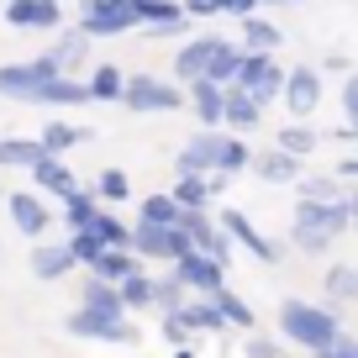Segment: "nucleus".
I'll use <instances>...</instances> for the list:
<instances>
[{"label": "nucleus", "instance_id": "f257e3e1", "mask_svg": "<svg viewBox=\"0 0 358 358\" xmlns=\"http://www.w3.org/2000/svg\"><path fill=\"white\" fill-rule=\"evenodd\" d=\"M353 227V201H301L295 206V222H290V243L301 253H327L337 237Z\"/></svg>", "mask_w": 358, "mask_h": 358}, {"label": "nucleus", "instance_id": "f03ea898", "mask_svg": "<svg viewBox=\"0 0 358 358\" xmlns=\"http://www.w3.org/2000/svg\"><path fill=\"white\" fill-rule=\"evenodd\" d=\"M280 332H285V343H301L311 353H322L337 337V316L327 306H311V301H285L280 306Z\"/></svg>", "mask_w": 358, "mask_h": 358}, {"label": "nucleus", "instance_id": "7ed1b4c3", "mask_svg": "<svg viewBox=\"0 0 358 358\" xmlns=\"http://www.w3.org/2000/svg\"><path fill=\"white\" fill-rule=\"evenodd\" d=\"M64 69H58L53 53L43 58H27V64H0V95L6 101H37V90L48 85V79H58Z\"/></svg>", "mask_w": 358, "mask_h": 358}, {"label": "nucleus", "instance_id": "20e7f679", "mask_svg": "<svg viewBox=\"0 0 358 358\" xmlns=\"http://www.w3.org/2000/svg\"><path fill=\"white\" fill-rule=\"evenodd\" d=\"M185 95H190V90H174L169 79L137 74V79H127L122 106H127V111H137V116H164V111H179V106H185Z\"/></svg>", "mask_w": 358, "mask_h": 358}, {"label": "nucleus", "instance_id": "39448f33", "mask_svg": "<svg viewBox=\"0 0 358 358\" xmlns=\"http://www.w3.org/2000/svg\"><path fill=\"white\" fill-rule=\"evenodd\" d=\"M190 232H185V227H158V222H137L132 227V253L137 258H164V264H174V258H185L190 253Z\"/></svg>", "mask_w": 358, "mask_h": 358}, {"label": "nucleus", "instance_id": "423d86ee", "mask_svg": "<svg viewBox=\"0 0 358 358\" xmlns=\"http://www.w3.org/2000/svg\"><path fill=\"white\" fill-rule=\"evenodd\" d=\"M132 27H137V16L127 0H79V32L85 37H122Z\"/></svg>", "mask_w": 358, "mask_h": 358}, {"label": "nucleus", "instance_id": "0eeeda50", "mask_svg": "<svg viewBox=\"0 0 358 358\" xmlns=\"http://www.w3.org/2000/svg\"><path fill=\"white\" fill-rule=\"evenodd\" d=\"M285 74H290V69L274 64V53H248L237 85H243L258 106H268V101H280V95H285Z\"/></svg>", "mask_w": 358, "mask_h": 358}, {"label": "nucleus", "instance_id": "6e6552de", "mask_svg": "<svg viewBox=\"0 0 358 358\" xmlns=\"http://www.w3.org/2000/svg\"><path fill=\"white\" fill-rule=\"evenodd\" d=\"M69 332L85 337V343H137V327L127 322V316H106V311H90V306H79L74 316H69Z\"/></svg>", "mask_w": 358, "mask_h": 358}, {"label": "nucleus", "instance_id": "1a4fd4ad", "mask_svg": "<svg viewBox=\"0 0 358 358\" xmlns=\"http://www.w3.org/2000/svg\"><path fill=\"white\" fill-rule=\"evenodd\" d=\"M174 274L185 280V290H201V295H216L227 285V264L211 253H201V248H190L185 258H174Z\"/></svg>", "mask_w": 358, "mask_h": 358}, {"label": "nucleus", "instance_id": "9d476101", "mask_svg": "<svg viewBox=\"0 0 358 358\" xmlns=\"http://www.w3.org/2000/svg\"><path fill=\"white\" fill-rule=\"evenodd\" d=\"M11 222H16V232L22 237H32V243H43V232L53 227V211H48V201H43V190H11Z\"/></svg>", "mask_w": 358, "mask_h": 358}, {"label": "nucleus", "instance_id": "9b49d317", "mask_svg": "<svg viewBox=\"0 0 358 358\" xmlns=\"http://www.w3.org/2000/svg\"><path fill=\"white\" fill-rule=\"evenodd\" d=\"M216 158H222V132L206 127V132H195L190 143L179 148L174 169H179V174H216Z\"/></svg>", "mask_w": 358, "mask_h": 358}, {"label": "nucleus", "instance_id": "f8f14e48", "mask_svg": "<svg viewBox=\"0 0 358 358\" xmlns=\"http://www.w3.org/2000/svg\"><path fill=\"white\" fill-rule=\"evenodd\" d=\"M280 101L290 106V116H311L316 106H322V74H316L311 64L290 69V74H285V95H280Z\"/></svg>", "mask_w": 358, "mask_h": 358}, {"label": "nucleus", "instance_id": "ddd939ff", "mask_svg": "<svg viewBox=\"0 0 358 358\" xmlns=\"http://www.w3.org/2000/svg\"><path fill=\"white\" fill-rule=\"evenodd\" d=\"M222 227H227V232H232V237H237V243H243V248H248V253H253V258H264V264H280V258H285V243H274V237H264V232H258V227L248 222L243 211H232V206H227V211H222Z\"/></svg>", "mask_w": 358, "mask_h": 358}, {"label": "nucleus", "instance_id": "4468645a", "mask_svg": "<svg viewBox=\"0 0 358 358\" xmlns=\"http://www.w3.org/2000/svg\"><path fill=\"white\" fill-rule=\"evenodd\" d=\"M127 6H132L143 32H179V27L190 22V16H185V0H127Z\"/></svg>", "mask_w": 358, "mask_h": 358}, {"label": "nucleus", "instance_id": "2eb2a0df", "mask_svg": "<svg viewBox=\"0 0 358 358\" xmlns=\"http://www.w3.org/2000/svg\"><path fill=\"white\" fill-rule=\"evenodd\" d=\"M6 27L58 32V27H64V6H58V0H11V6H6Z\"/></svg>", "mask_w": 358, "mask_h": 358}, {"label": "nucleus", "instance_id": "dca6fc26", "mask_svg": "<svg viewBox=\"0 0 358 358\" xmlns=\"http://www.w3.org/2000/svg\"><path fill=\"white\" fill-rule=\"evenodd\" d=\"M27 174H32V185H37L43 195H58V201L79 190V185H74V169L64 164V153H43L32 169H27Z\"/></svg>", "mask_w": 358, "mask_h": 358}, {"label": "nucleus", "instance_id": "f3484780", "mask_svg": "<svg viewBox=\"0 0 358 358\" xmlns=\"http://www.w3.org/2000/svg\"><path fill=\"white\" fill-rule=\"evenodd\" d=\"M190 106L195 116H201V127H227V85H216V79H190Z\"/></svg>", "mask_w": 358, "mask_h": 358}, {"label": "nucleus", "instance_id": "a211bd4d", "mask_svg": "<svg viewBox=\"0 0 358 358\" xmlns=\"http://www.w3.org/2000/svg\"><path fill=\"white\" fill-rule=\"evenodd\" d=\"M74 264H79V258H74V248H69V243H37L32 258H27L32 280H64Z\"/></svg>", "mask_w": 358, "mask_h": 358}, {"label": "nucleus", "instance_id": "6ab92c4d", "mask_svg": "<svg viewBox=\"0 0 358 358\" xmlns=\"http://www.w3.org/2000/svg\"><path fill=\"white\" fill-rule=\"evenodd\" d=\"M216 43H222V37H190V43L179 48V53H174V74H179V85H190V79H201L206 69H211Z\"/></svg>", "mask_w": 358, "mask_h": 358}, {"label": "nucleus", "instance_id": "aec40b11", "mask_svg": "<svg viewBox=\"0 0 358 358\" xmlns=\"http://www.w3.org/2000/svg\"><path fill=\"white\" fill-rule=\"evenodd\" d=\"M79 306H90V311H106V316H127L122 285H116V280H101V274H90V280H85V290H79Z\"/></svg>", "mask_w": 358, "mask_h": 358}, {"label": "nucleus", "instance_id": "412c9836", "mask_svg": "<svg viewBox=\"0 0 358 358\" xmlns=\"http://www.w3.org/2000/svg\"><path fill=\"white\" fill-rule=\"evenodd\" d=\"M253 169H258V179H264V185H295V179H301V158L285 153V148H268V153H258Z\"/></svg>", "mask_w": 358, "mask_h": 358}, {"label": "nucleus", "instance_id": "4be33fe9", "mask_svg": "<svg viewBox=\"0 0 358 358\" xmlns=\"http://www.w3.org/2000/svg\"><path fill=\"white\" fill-rule=\"evenodd\" d=\"M258 122H264V106H258L243 85H227V127H232V132H253Z\"/></svg>", "mask_w": 358, "mask_h": 358}, {"label": "nucleus", "instance_id": "5701e85b", "mask_svg": "<svg viewBox=\"0 0 358 358\" xmlns=\"http://www.w3.org/2000/svg\"><path fill=\"white\" fill-rule=\"evenodd\" d=\"M85 101H90V85H79V79H69V74L48 79V85L37 90V106H85Z\"/></svg>", "mask_w": 358, "mask_h": 358}, {"label": "nucleus", "instance_id": "b1692460", "mask_svg": "<svg viewBox=\"0 0 358 358\" xmlns=\"http://www.w3.org/2000/svg\"><path fill=\"white\" fill-rule=\"evenodd\" d=\"M322 290H327L332 306H353L358 301V268L353 264H332V268H327V280H322Z\"/></svg>", "mask_w": 358, "mask_h": 358}, {"label": "nucleus", "instance_id": "393cba45", "mask_svg": "<svg viewBox=\"0 0 358 358\" xmlns=\"http://www.w3.org/2000/svg\"><path fill=\"white\" fill-rule=\"evenodd\" d=\"M43 153H48L43 137H0V164L6 169H32Z\"/></svg>", "mask_w": 358, "mask_h": 358}, {"label": "nucleus", "instance_id": "a878e982", "mask_svg": "<svg viewBox=\"0 0 358 358\" xmlns=\"http://www.w3.org/2000/svg\"><path fill=\"white\" fill-rule=\"evenodd\" d=\"M243 58H248V53H243L237 43H216L206 79H216V85H237V74H243Z\"/></svg>", "mask_w": 358, "mask_h": 358}, {"label": "nucleus", "instance_id": "bb28decb", "mask_svg": "<svg viewBox=\"0 0 358 358\" xmlns=\"http://www.w3.org/2000/svg\"><path fill=\"white\" fill-rule=\"evenodd\" d=\"M285 37H280V27L274 22H264V16H243V48L248 53H274Z\"/></svg>", "mask_w": 358, "mask_h": 358}, {"label": "nucleus", "instance_id": "cd10ccee", "mask_svg": "<svg viewBox=\"0 0 358 358\" xmlns=\"http://www.w3.org/2000/svg\"><path fill=\"white\" fill-rule=\"evenodd\" d=\"M122 95H127V74L116 64H101L95 74H90V101L106 106V101H122Z\"/></svg>", "mask_w": 358, "mask_h": 358}, {"label": "nucleus", "instance_id": "c85d7f7f", "mask_svg": "<svg viewBox=\"0 0 358 358\" xmlns=\"http://www.w3.org/2000/svg\"><path fill=\"white\" fill-rule=\"evenodd\" d=\"M132 268H143V258H132L127 248H106V253L95 258V268H90V274H101V280H116V285H122Z\"/></svg>", "mask_w": 358, "mask_h": 358}, {"label": "nucleus", "instance_id": "c756f323", "mask_svg": "<svg viewBox=\"0 0 358 358\" xmlns=\"http://www.w3.org/2000/svg\"><path fill=\"white\" fill-rule=\"evenodd\" d=\"M295 195L301 201H343V174H316V179H295Z\"/></svg>", "mask_w": 358, "mask_h": 358}, {"label": "nucleus", "instance_id": "7c9ffc66", "mask_svg": "<svg viewBox=\"0 0 358 358\" xmlns=\"http://www.w3.org/2000/svg\"><path fill=\"white\" fill-rule=\"evenodd\" d=\"M274 148H285V153H295V158H311L316 153V132L295 116L290 127H280V137H274Z\"/></svg>", "mask_w": 358, "mask_h": 358}, {"label": "nucleus", "instance_id": "2f4dec72", "mask_svg": "<svg viewBox=\"0 0 358 358\" xmlns=\"http://www.w3.org/2000/svg\"><path fill=\"white\" fill-rule=\"evenodd\" d=\"M95 211H101V195H90V190H74V195H64V222L74 227H90L95 222Z\"/></svg>", "mask_w": 358, "mask_h": 358}, {"label": "nucleus", "instance_id": "473e14b6", "mask_svg": "<svg viewBox=\"0 0 358 358\" xmlns=\"http://www.w3.org/2000/svg\"><path fill=\"white\" fill-rule=\"evenodd\" d=\"M174 201L185 206V211H201V206L211 201V179H206V174H179V185H174Z\"/></svg>", "mask_w": 358, "mask_h": 358}, {"label": "nucleus", "instance_id": "72a5a7b5", "mask_svg": "<svg viewBox=\"0 0 358 358\" xmlns=\"http://www.w3.org/2000/svg\"><path fill=\"white\" fill-rule=\"evenodd\" d=\"M37 137H43V148H48V153H69V148H74V143H85L90 132H85V127H69V122H48Z\"/></svg>", "mask_w": 358, "mask_h": 358}, {"label": "nucleus", "instance_id": "f704fd0d", "mask_svg": "<svg viewBox=\"0 0 358 358\" xmlns=\"http://www.w3.org/2000/svg\"><path fill=\"white\" fill-rule=\"evenodd\" d=\"M122 301H127V311H143V306H153V274L132 268V274L122 280Z\"/></svg>", "mask_w": 358, "mask_h": 358}, {"label": "nucleus", "instance_id": "c9c22d12", "mask_svg": "<svg viewBox=\"0 0 358 358\" xmlns=\"http://www.w3.org/2000/svg\"><path fill=\"white\" fill-rule=\"evenodd\" d=\"M253 169V153H248L243 137H222V158H216V174H243Z\"/></svg>", "mask_w": 358, "mask_h": 358}, {"label": "nucleus", "instance_id": "e433bc0d", "mask_svg": "<svg viewBox=\"0 0 358 358\" xmlns=\"http://www.w3.org/2000/svg\"><path fill=\"white\" fill-rule=\"evenodd\" d=\"M211 301H216V306H222V316H227V327H243V332H248V327H253V306H248V301H243V295H232V290H227V285H222V290H216V295H211Z\"/></svg>", "mask_w": 358, "mask_h": 358}, {"label": "nucleus", "instance_id": "4c0bfd02", "mask_svg": "<svg viewBox=\"0 0 358 358\" xmlns=\"http://www.w3.org/2000/svg\"><path fill=\"white\" fill-rule=\"evenodd\" d=\"M153 306H164V311H179V306H185V280H179L174 268L153 280Z\"/></svg>", "mask_w": 358, "mask_h": 358}, {"label": "nucleus", "instance_id": "58836bf2", "mask_svg": "<svg viewBox=\"0 0 358 358\" xmlns=\"http://www.w3.org/2000/svg\"><path fill=\"white\" fill-rule=\"evenodd\" d=\"M185 316H190L195 332H227V316H222V306H216V301H195V306H185Z\"/></svg>", "mask_w": 358, "mask_h": 358}, {"label": "nucleus", "instance_id": "ea45409f", "mask_svg": "<svg viewBox=\"0 0 358 358\" xmlns=\"http://www.w3.org/2000/svg\"><path fill=\"white\" fill-rule=\"evenodd\" d=\"M179 211H185V206H179L174 195H148L143 201V222H158V227H174Z\"/></svg>", "mask_w": 358, "mask_h": 358}, {"label": "nucleus", "instance_id": "a19ab883", "mask_svg": "<svg viewBox=\"0 0 358 358\" xmlns=\"http://www.w3.org/2000/svg\"><path fill=\"white\" fill-rule=\"evenodd\" d=\"M90 232L101 237L106 248H132V232H127L116 216H106V211H95V222H90Z\"/></svg>", "mask_w": 358, "mask_h": 358}, {"label": "nucleus", "instance_id": "79ce46f5", "mask_svg": "<svg viewBox=\"0 0 358 358\" xmlns=\"http://www.w3.org/2000/svg\"><path fill=\"white\" fill-rule=\"evenodd\" d=\"M343 116H348V127H337L332 137H343V143H353L358 137V74L343 85Z\"/></svg>", "mask_w": 358, "mask_h": 358}, {"label": "nucleus", "instance_id": "37998d69", "mask_svg": "<svg viewBox=\"0 0 358 358\" xmlns=\"http://www.w3.org/2000/svg\"><path fill=\"white\" fill-rule=\"evenodd\" d=\"M69 248H74V258H79V264H85V268H95V258L106 253V243H101V237H95V232H90V227H79V232L69 237Z\"/></svg>", "mask_w": 358, "mask_h": 358}, {"label": "nucleus", "instance_id": "c03bdc74", "mask_svg": "<svg viewBox=\"0 0 358 358\" xmlns=\"http://www.w3.org/2000/svg\"><path fill=\"white\" fill-rule=\"evenodd\" d=\"M53 58H58V69L69 74V69L85 58V32H79V27H74V32H64V37H58V48H53Z\"/></svg>", "mask_w": 358, "mask_h": 358}, {"label": "nucleus", "instance_id": "a18cd8bd", "mask_svg": "<svg viewBox=\"0 0 358 358\" xmlns=\"http://www.w3.org/2000/svg\"><path fill=\"white\" fill-rule=\"evenodd\" d=\"M95 195H101L106 206H116V201H127V195H132V185H127V174H122V169H106V174H101V185H95Z\"/></svg>", "mask_w": 358, "mask_h": 358}, {"label": "nucleus", "instance_id": "49530a36", "mask_svg": "<svg viewBox=\"0 0 358 358\" xmlns=\"http://www.w3.org/2000/svg\"><path fill=\"white\" fill-rule=\"evenodd\" d=\"M190 332H195V327H190V316H185V306H179V311H164V337H169L174 348L190 343Z\"/></svg>", "mask_w": 358, "mask_h": 358}, {"label": "nucleus", "instance_id": "de8ad7c7", "mask_svg": "<svg viewBox=\"0 0 358 358\" xmlns=\"http://www.w3.org/2000/svg\"><path fill=\"white\" fill-rule=\"evenodd\" d=\"M316 358H358V343H353V337H343V332H337V337H332V343H327Z\"/></svg>", "mask_w": 358, "mask_h": 358}, {"label": "nucleus", "instance_id": "09e8293b", "mask_svg": "<svg viewBox=\"0 0 358 358\" xmlns=\"http://www.w3.org/2000/svg\"><path fill=\"white\" fill-rule=\"evenodd\" d=\"M185 16H227V0H185Z\"/></svg>", "mask_w": 358, "mask_h": 358}, {"label": "nucleus", "instance_id": "8fccbe9b", "mask_svg": "<svg viewBox=\"0 0 358 358\" xmlns=\"http://www.w3.org/2000/svg\"><path fill=\"white\" fill-rule=\"evenodd\" d=\"M248 358H280V343H268V337H253V343H248Z\"/></svg>", "mask_w": 358, "mask_h": 358}, {"label": "nucleus", "instance_id": "3c124183", "mask_svg": "<svg viewBox=\"0 0 358 358\" xmlns=\"http://www.w3.org/2000/svg\"><path fill=\"white\" fill-rule=\"evenodd\" d=\"M337 174H343L348 185H353V179H358V158H343V164H337Z\"/></svg>", "mask_w": 358, "mask_h": 358}, {"label": "nucleus", "instance_id": "603ef678", "mask_svg": "<svg viewBox=\"0 0 358 358\" xmlns=\"http://www.w3.org/2000/svg\"><path fill=\"white\" fill-rule=\"evenodd\" d=\"M348 201H353V222H358V179H353V195H348Z\"/></svg>", "mask_w": 358, "mask_h": 358}, {"label": "nucleus", "instance_id": "864d4df0", "mask_svg": "<svg viewBox=\"0 0 358 358\" xmlns=\"http://www.w3.org/2000/svg\"><path fill=\"white\" fill-rule=\"evenodd\" d=\"M174 358H195V353H190V348H174Z\"/></svg>", "mask_w": 358, "mask_h": 358}, {"label": "nucleus", "instance_id": "5fc2aeb1", "mask_svg": "<svg viewBox=\"0 0 358 358\" xmlns=\"http://www.w3.org/2000/svg\"><path fill=\"white\" fill-rule=\"evenodd\" d=\"M264 6H290V0H264Z\"/></svg>", "mask_w": 358, "mask_h": 358}]
</instances>
